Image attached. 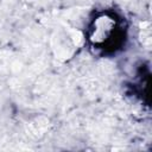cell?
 Segmentation results:
<instances>
[{"label": "cell", "instance_id": "6da1fadb", "mask_svg": "<svg viewBox=\"0 0 152 152\" xmlns=\"http://www.w3.org/2000/svg\"><path fill=\"white\" fill-rule=\"evenodd\" d=\"M114 30L115 20L110 15L102 14L94 19L90 27L89 38L94 44H103L112 37Z\"/></svg>", "mask_w": 152, "mask_h": 152}]
</instances>
